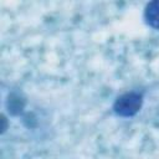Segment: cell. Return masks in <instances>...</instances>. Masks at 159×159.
Here are the masks:
<instances>
[{"mask_svg": "<svg viewBox=\"0 0 159 159\" xmlns=\"http://www.w3.org/2000/svg\"><path fill=\"white\" fill-rule=\"evenodd\" d=\"M144 20L152 29L159 30V0L150 1L144 9Z\"/></svg>", "mask_w": 159, "mask_h": 159, "instance_id": "7a4b0ae2", "label": "cell"}, {"mask_svg": "<svg viewBox=\"0 0 159 159\" xmlns=\"http://www.w3.org/2000/svg\"><path fill=\"white\" fill-rule=\"evenodd\" d=\"M143 104V97L138 92H127L122 96H119L114 104L113 111L119 117H133L135 116Z\"/></svg>", "mask_w": 159, "mask_h": 159, "instance_id": "6da1fadb", "label": "cell"}]
</instances>
